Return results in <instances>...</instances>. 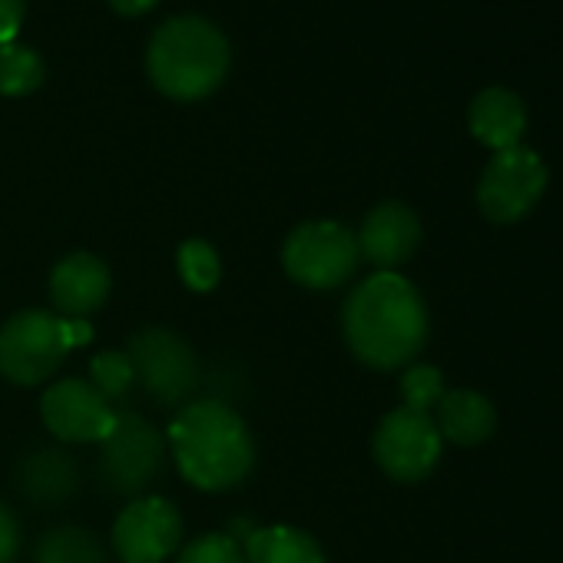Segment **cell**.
<instances>
[{
	"instance_id": "cell-15",
	"label": "cell",
	"mask_w": 563,
	"mask_h": 563,
	"mask_svg": "<svg viewBox=\"0 0 563 563\" xmlns=\"http://www.w3.org/2000/svg\"><path fill=\"white\" fill-rule=\"evenodd\" d=\"M467 126L477 143L500 153L510 146H520V136L527 130V110L520 97L507 87H487L471 100Z\"/></svg>"
},
{
	"instance_id": "cell-26",
	"label": "cell",
	"mask_w": 563,
	"mask_h": 563,
	"mask_svg": "<svg viewBox=\"0 0 563 563\" xmlns=\"http://www.w3.org/2000/svg\"><path fill=\"white\" fill-rule=\"evenodd\" d=\"M107 4L120 14V18H143V14H150L159 0H107Z\"/></svg>"
},
{
	"instance_id": "cell-18",
	"label": "cell",
	"mask_w": 563,
	"mask_h": 563,
	"mask_svg": "<svg viewBox=\"0 0 563 563\" xmlns=\"http://www.w3.org/2000/svg\"><path fill=\"white\" fill-rule=\"evenodd\" d=\"M34 563H107V547L87 527H51L34 543Z\"/></svg>"
},
{
	"instance_id": "cell-6",
	"label": "cell",
	"mask_w": 563,
	"mask_h": 563,
	"mask_svg": "<svg viewBox=\"0 0 563 563\" xmlns=\"http://www.w3.org/2000/svg\"><path fill=\"white\" fill-rule=\"evenodd\" d=\"M362 262L358 239L335 219H312L289 232L282 245V268L302 289L332 292L355 275Z\"/></svg>"
},
{
	"instance_id": "cell-14",
	"label": "cell",
	"mask_w": 563,
	"mask_h": 563,
	"mask_svg": "<svg viewBox=\"0 0 563 563\" xmlns=\"http://www.w3.org/2000/svg\"><path fill=\"white\" fill-rule=\"evenodd\" d=\"M77 481H80L77 461L64 448H37L34 454L21 457L14 471V484L21 497L37 507H57L70 500V494L77 490Z\"/></svg>"
},
{
	"instance_id": "cell-2",
	"label": "cell",
	"mask_w": 563,
	"mask_h": 563,
	"mask_svg": "<svg viewBox=\"0 0 563 563\" xmlns=\"http://www.w3.org/2000/svg\"><path fill=\"white\" fill-rule=\"evenodd\" d=\"M166 448L179 474L209 494L239 487L255 467L249 424L219 398H199L179 408L166 428Z\"/></svg>"
},
{
	"instance_id": "cell-11",
	"label": "cell",
	"mask_w": 563,
	"mask_h": 563,
	"mask_svg": "<svg viewBox=\"0 0 563 563\" xmlns=\"http://www.w3.org/2000/svg\"><path fill=\"white\" fill-rule=\"evenodd\" d=\"M41 418L64 444H100L117 424V408L90 382L60 378L44 391Z\"/></svg>"
},
{
	"instance_id": "cell-1",
	"label": "cell",
	"mask_w": 563,
	"mask_h": 563,
	"mask_svg": "<svg viewBox=\"0 0 563 563\" xmlns=\"http://www.w3.org/2000/svg\"><path fill=\"white\" fill-rule=\"evenodd\" d=\"M342 329L352 355L375 368L395 372L415 362L428 342V309L421 292L398 272H375L349 296Z\"/></svg>"
},
{
	"instance_id": "cell-8",
	"label": "cell",
	"mask_w": 563,
	"mask_h": 563,
	"mask_svg": "<svg viewBox=\"0 0 563 563\" xmlns=\"http://www.w3.org/2000/svg\"><path fill=\"white\" fill-rule=\"evenodd\" d=\"M547 189V166L527 146H510L490 156L477 183V206L481 212L497 222H520Z\"/></svg>"
},
{
	"instance_id": "cell-7",
	"label": "cell",
	"mask_w": 563,
	"mask_h": 563,
	"mask_svg": "<svg viewBox=\"0 0 563 563\" xmlns=\"http://www.w3.org/2000/svg\"><path fill=\"white\" fill-rule=\"evenodd\" d=\"M126 355L133 362L136 385L146 391L153 405L166 411H179L192 401L202 372L186 339H179L169 329L150 325L126 342Z\"/></svg>"
},
{
	"instance_id": "cell-4",
	"label": "cell",
	"mask_w": 563,
	"mask_h": 563,
	"mask_svg": "<svg viewBox=\"0 0 563 563\" xmlns=\"http://www.w3.org/2000/svg\"><path fill=\"white\" fill-rule=\"evenodd\" d=\"M90 342L93 329L87 319H60L47 309H24L0 329V375L21 388L44 385L74 349Z\"/></svg>"
},
{
	"instance_id": "cell-19",
	"label": "cell",
	"mask_w": 563,
	"mask_h": 563,
	"mask_svg": "<svg viewBox=\"0 0 563 563\" xmlns=\"http://www.w3.org/2000/svg\"><path fill=\"white\" fill-rule=\"evenodd\" d=\"M44 77H47V67L37 51L18 41L0 47V97H11V100L31 97L41 90Z\"/></svg>"
},
{
	"instance_id": "cell-24",
	"label": "cell",
	"mask_w": 563,
	"mask_h": 563,
	"mask_svg": "<svg viewBox=\"0 0 563 563\" xmlns=\"http://www.w3.org/2000/svg\"><path fill=\"white\" fill-rule=\"evenodd\" d=\"M27 18V0H0V47L14 44Z\"/></svg>"
},
{
	"instance_id": "cell-5",
	"label": "cell",
	"mask_w": 563,
	"mask_h": 563,
	"mask_svg": "<svg viewBox=\"0 0 563 563\" xmlns=\"http://www.w3.org/2000/svg\"><path fill=\"white\" fill-rule=\"evenodd\" d=\"M166 434L130 408H117L113 431L100 441L97 477L110 494L146 497L166 471Z\"/></svg>"
},
{
	"instance_id": "cell-22",
	"label": "cell",
	"mask_w": 563,
	"mask_h": 563,
	"mask_svg": "<svg viewBox=\"0 0 563 563\" xmlns=\"http://www.w3.org/2000/svg\"><path fill=\"white\" fill-rule=\"evenodd\" d=\"M401 398L411 411H431L444 398V375L434 365H408L401 375Z\"/></svg>"
},
{
	"instance_id": "cell-12",
	"label": "cell",
	"mask_w": 563,
	"mask_h": 563,
	"mask_svg": "<svg viewBox=\"0 0 563 563\" xmlns=\"http://www.w3.org/2000/svg\"><path fill=\"white\" fill-rule=\"evenodd\" d=\"M355 239H358L362 258H368L378 272H395L398 265H405L418 252L421 219L411 206L388 199V202H378L365 216Z\"/></svg>"
},
{
	"instance_id": "cell-10",
	"label": "cell",
	"mask_w": 563,
	"mask_h": 563,
	"mask_svg": "<svg viewBox=\"0 0 563 563\" xmlns=\"http://www.w3.org/2000/svg\"><path fill=\"white\" fill-rule=\"evenodd\" d=\"M183 543V517L166 497H133L113 523V550L123 563H163Z\"/></svg>"
},
{
	"instance_id": "cell-17",
	"label": "cell",
	"mask_w": 563,
	"mask_h": 563,
	"mask_svg": "<svg viewBox=\"0 0 563 563\" xmlns=\"http://www.w3.org/2000/svg\"><path fill=\"white\" fill-rule=\"evenodd\" d=\"M242 553L245 563H329L319 540L309 530L289 523L255 527L245 537Z\"/></svg>"
},
{
	"instance_id": "cell-3",
	"label": "cell",
	"mask_w": 563,
	"mask_h": 563,
	"mask_svg": "<svg viewBox=\"0 0 563 563\" xmlns=\"http://www.w3.org/2000/svg\"><path fill=\"white\" fill-rule=\"evenodd\" d=\"M229 64L232 51L225 34L206 18L192 14L173 18L156 27L146 47L150 84L176 103L212 97L229 77Z\"/></svg>"
},
{
	"instance_id": "cell-16",
	"label": "cell",
	"mask_w": 563,
	"mask_h": 563,
	"mask_svg": "<svg viewBox=\"0 0 563 563\" xmlns=\"http://www.w3.org/2000/svg\"><path fill=\"white\" fill-rule=\"evenodd\" d=\"M497 428V411L481 391H444L438 401V434L448 438L451 444L461 448H477L484 444Z\"/></svg>"
},
{
	"instance_id": "cell-13",
	"label": "cell",
	"mask_w": 563,
	"mask_h": 563,
	"mask_svg": "<svg viewBox=\"0 0 563 563\" xmlns=\"http://www.w3.org/2000/svg\"><path fill=\"white\" fill-rule=\"evenodd\" d=\"M110 265L93 252H74L51 272V302L60 319H87L110 299Z\"/></svg>"
},
{
	"instance_id": "cell-23",
	"label": "cell",
	"mask_w": 563,
	"mask_h": 563,
	"mask_svg": "<svg viewBox=\"0 0 563 563\" xmlns=\"http://www.w3.org/2000/svg\"><path fill=\"white\" fill-rule=\"evenodd\" d=\"M176 563H245L242 543L229 533H199L179 547Z\"/></svg>"
},
{
	"instance_id": "cell-25",
	"label": "cell",
	"mask_w": 563,
	"mask_h": 563,
	"mask_svg": "<svg viewBox=\"0 0 563 563\" xmlns=\"http://www.w3.org/2000/svg\"><path fill=\"white\" fill-rule=\"evenodd\" d=\"M21 553V527L18 517L0 504V563H14Z\"/></svg>"
},
{
	"instance_id": "cell-9",
	"label": "cell",
	"mask_w": 563,
	"mask_h": 563,
	"mask_svg": "<svg viewBox=\"0 0 563 563\" xmlns=\"http://www.w3.org/2000/svg\"><path fill=\"white\" fill-rule=\"evenodd\" d=\"M378 467L401 484H418L424 481L438 461H441V434L431 415L411 411V408H395L391 415L382 418L375 428L372 441Z\"/></svg>"
},
{
	"instance_id": "cell-21",
	"label": "cell",
	"mask_w": 563,
	"mask_h": 563,
	"mask_svg": "<svg viewBox=\"0 0 563 563\" xmlns=\"http://www.w3.org/2000/svg\"><path fill=\"white\" fill-rule=\"evenodd\" d=\"M90 385L117 408L123 405L133 388H136V375H133V362L126 352H100L90 358Z\"/></svg>"
},
{
	"instance_id": "cell-20",
	"label": "cell",
	"mask_w": 563,
	"mask_h": 563,
	"mask_svg": "<svg viewBox=\"0 0 563 563\" xmlns=\"http://www.w3.org/2000/svg\"><path fill=\"white\" fill-rule=\"evenodd\" d=\"M176 268H179L183 286L199 292V296L212 292L222 278V258H219L216 245L206 239H186L176 249Z\"/></svg>"
}]
</instances>
